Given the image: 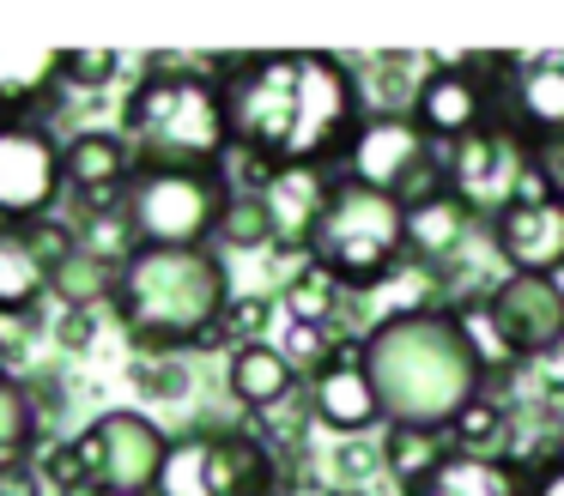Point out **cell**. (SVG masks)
I'll list each match as a JSON object with an SVG mask.
<instances>
[{
  "label": "cell",
  "mask_w": 564,
  "mask_h": 496,
  "mask_svg": "<svg viewBox=\"0 0 564 496\" xmlns=\"http://www.w3.org/2000/svg\"><path fill=\"white\" fill-rule=\"evenodd\" d=\"M159 496H280V460L256 430H200L171 436Z\"/></svg>",
  "instance_id": "cell-7"
},
{
  "label": "cell",
  "mask_w": 564,
  "mask_h": 496,
  "mask_svg": "<svg viewBox=\"0 0 564 496\" xmlns=\"http://www.w3.org/2000/svg\"><path fill=\"white\" fill-rule=\"evenodd\" d=\"M479 321L498 333V351L510 363H528V357L546 363L564 345V285L534 273H503L479 297Z\"/></svg>",
  "instance_id": "cell-12"
},
{
  "label": "cell",
  "mask_w": 564,
  "mask_h": 496,
  "mask_svg": "<svg viewBox=\"0 0 564 496\" xmlns=\"http://www.w3.org/2000/svg\"><path fill=\"white\" fill-rule=\"evenodd\" d=\"M74 224H79V249L98 254V261H110V266H128L140 254V236H134V224H128L122 206H116V212H79Z\"/></svg>",
  "instance_id": "cell-28"
},
{
  "label": "cell",
  "mask_w": 564,
  "mask_h": 496,
  "mask_svg": "<svg viewBox=\"0 0 564 496\" xmlns=\"http://www.w3.org/2000/svg\"><path fill=\"white\" fill-rule=\"evenodd\" d=\"M213 242H225V249H268L273 242V212H268V200H261V188H237L231 194Z\"/></svg>",
  "instance_id": "cell-27"
},
{
  "label": "cell",
  "mask_w": 564,
  "mask_h": 496,
  "mask_svg": "<svg viewBox=\"0 0 564 496\" xmlns=\"http://www.w3.org/2000/svg\"><path fill=\"white\" fill-rule=\"evenodd\" d=\"M310 411L340 436H358V430H370V423H382V399H377V387H370L358 351L334 345V363L310 382Z\"/></svg>",
  "instance_id": "cell-16"
},
{
  "label": "cell",
  "mask_w": 564,
  "mask_h": 496,
  "mask_svg": "<svg viewBox=\"0 0 564 496\" xmlns=\"http://www.w3.org/2000/svg\"><path fill=\"white\" fill-rule=\"evenodd\" d=\"M74 448L79 466H86V484H98L104 496H159L171 436L147 411H98L74 436Z\"/></svg>",
  "instance_id": "cell-10"
},
{
  "label": "cell",
  "mask_w": 564,
  "mask_h": 496,
  "mask_svg": "<svg viewBox=\"0 0 564 496\" xmlns=\"http://www.w3.org/2000/svg\"><path fill=\"white\" fill-rule=\"evenodd\" d=\"M491 249L510 273H534V278H558L564 273V200L528 188L516 206H503L491 218Z\"/></svg>",
  "instance_id": "cell-14"
},
{
  "label": "cell",
  "mask_w": 564,
  "mask_h": 496,
  "mask_svg": "<svg viewBox=\"0 0 564 496\" xmlns=\"http://www.w3.org/2000/svg\"><path fill=\"white\" fill-rule=\"evenodd\" d=\"M304 254L340 290H377L406 254V206L377 188H358V181L334 176L328 212H322Z\"/></svg>",
  "instance_id": "cell-5"
},
{
  "label": "cell",
  "mask_w": 564,
  "mask_h": 496,
  "mask_svg": "<svg viewBox=\"0 0 564 496\" xmlns=\"http://www.w3.org/2000/svg\"><path fill=\"white\" fill-rule=\"evenodd\" d=\"M443 436H449V430H389V442H382V466L401 478V491H419V484H425L431 472L455 454Z\"/></svg>",
  "instance_id": "cell-26"
},
{
  "label": "cell",
  "mask_w": 564,
  "mask_h": 496,
  "mask_svg": "<svg viewBox=\"0 0 564 496\" xmlns=\"http://www.w3.org/2000/svg\"><path fill=\"white\" fill-rule=\"evenodd\" d=\"M340 176L358 181V188L389 194V200H401V206H419V200L449 188V152H431L425 128H419L413 115H401V109H394V115L370 109L365 128L346 145Z\"/></svg>",
  "instance_id": "cell-8"
},
{
  "label": "cell",
  "mask_w": 564,
  "mask_h": 496,
  "mask_svg": "<svg viewBox=\"0 0 564 496\" xmlns=\"http://www.w3.org/2000/svg\"><path fill=\"white\" fill-rule=\"evenodd\" d=\"M62 48H0V121H50L62 79H55Z\"/></svg>",
  "instance_id": "cell-18"
},
{
  "label": "cell",
  "mask_w": 564,
  "mask_h": 496,
  "mask_svg": "<svg viewBox=\"0 0 564 496\" xmlns=\"http://www.w3.org/2000/svg\"><path fill=\"white\" fill-rule=\"evenodd\" d=\"M334 466L346 472V478H358V472H370V466H382V460H370L365 448H340V454H334Z\"/></svg>",
  "instance_id": "cell-39"
},
{
  "label": "cell",
  "mask_w": 564,
  "mask_h": 496,
  "mask_svg": "<svg viewBox=\"0 0 564 496\" xmlns=\"http://www.w3.org/2000/svg\"><path fill=\"white\" fill-rule=\"evenodd\" d=\"M406 496H528V472L516 466V460H486V454H462V448H455V454Z\"/></svg>",
  "instance_id": "cell-21"
},
{
  "label": "cell",
  "mask_w": 564,
  "mask_h": 496,
  "mask_svg": "<svg viewBox=\"0 0 564 496\" xmlns=\"http://www.w3.org/2000/svg\"><path fill=\"white\" fill-rule=\"evenodd\" d=\"M534 181H540V194L564 200V133L546 145H534Z\"/></svg>",
  "instance_id": "cell-36"
},
{
  "label": "cell",
  "mask_w": 564,
  "mask_h": 496,
  "mask_svg": "<svg viewBox=\"0 0 564 496\" xmlns=\"http://www.w3.org/2000/svg\"><path fill=\"white\" fill-rule=\"evenodd\" d=\"M328 194H334L328 169H273L261 181V200L273 212V242L280 249H310L322 212H328Z\"/></svg>",
  "instance_id": "cell-17"
},
{
  "label": "cell",
  "mask_w": 564,
  "mask_h": 496,
  "mask_svg": "<svg viewBox=\"0 0 564 496\" xmlns=\"http://www.w3.org/2000/svg\"><path fill=\"white\" fill-rule=\"evenodd\" d=\"M62 145L50 121H0V230H25L37 218H55V200L67 188Z\"/></svg>",
  "instance_id": "cell-11"
},
{
  "label": "cell",
  "mask_w": 564,
  "mask_h": 496,
  "mask_svg": "<svg viewBox=\"0 0 564 496\" xmlns=\"http://www.w3.org/2000/svg\"><path fill=\"white\" fill-rule=\"evenodd\" d=\"M19 236H25V249L43 261V273H62V266L79 254V224L74 218H37V224H25Z\"/></svg>",
  "instance_id": "cell-32"
},
{
  "label": "cell",
  "mask_w": 564,
  "mask_h": 496,
  "mask_svg": "<svg viewBox=\"0 0 564 496\" xmlns=\"http://www.w3.org/2000/svg\"><path fill=\"white\" fill-rule=\"evenodd\" d=\"M528 176H534V140H528L503 109L479 133H467L462 145H449V194L474 218H486V224L503 206L522 200Z\"/></svg>",
  "instance_id": "cell-9"
},
{
  "label": "cell",
  "mask_w": 564,
  "mask_h": 496,
  "mask_svg": "<svg viewBox=\"0 0 564 496\" xmlns=\"http://www.w3.org/2000/svg\"><path fill=\"white\" fill-rule=\"evenodd\" d=\"M62 169H67V188L79 194V212H116L140 157L122 140V128H79L62 145Z\"/></svg>",
  "instance_id": "cell-15"
},
{
  "label": "cell",
  "mask_w": 564,
  "mask_h": 496,
  "mask_svg": "<svg viewBox=\"0 0 564 496\" xmlns=\"http://www.w3.org/2000/svg\"><path fill=\"white\" fill-rule=\"evenodd\" d=\"M528 496H564V460L546 472H534V478H528Z\"/></svg>",
  "instance_id": "cell-38"
},
{
  "label": "cell",
  "mask_w": 564,
  "mask_h": 496,
  "mask_svg": "<svg viewBox=\"0 0 564 496\" xmlns=\"http://www.w3.org/2000/svg\"><path fill=\"white\" fill-rule=\"evenodd\" d=\"M116 285H122V266L98 261L86 249L62 273H50V297H62V309H104V302H116Z\"/></svg>",
  "instance_id": "cell-25"
},
{
  "label": "cell",
  "mask_w": 564,
  "mask_h": 496,
  "mask_svg": "<svg viewBox=\"0 0 564 496\" xmlns=\"http://www.w3.org/2000/svg\"><path fill=\"white\" fill-rule=\"evenodd\" d=\"M55 79H62V91H104L122 79V55L116 48H62Z\"/></svg>",
  "instance_id": "cell-31"
},
{
  "label": "cell",
  "mask_w": 564,
  "mask_h": 496,
  "mask_svg": "<svg viewBox=\"0 0 564 496\" xmlns=\"http://www.w3.org/2000/svg\"><path fill=\"white\" fill-rule=\"evenodd\" d=\"M0 382H7V370H0Z\"/></svg>",
  "instance_id": "cell-41"
},
{
  "label": "cell",
  "mask_w": 564,
  "mask_h": 496,
  "mask_svg": "<svg viewBox=\"0 0 564 496\" xmlns=\"http://www.w3.org/2000/svg\"><path fill=\"white\" fill-rule=\"evenodd\" d=\"M503 115L528 133L534 145L564 133V60H522L503 97Z\"/></svg>",
  "instance_id": "cell-20"
},
{
  "label": "cell",
  "mask_w": 564,
  "mask_h": 496,
  "mask_svg": "<svg viewBox=\"0 0 564 496\" xmlns=\"http://www.w3.org/2000/svg\"><path fill=\"white\" fill-rule=\"evenodd\" d=\"M406 115L425 128L431 145H462L467 133H479L491 121V91L474 73V60H443V67H431L425 79H419Z\"/></svg>",
  "instance_id": "cell-13"
},
{
  "label": "cell",
  "mask_w": 564,
  "mask_h": 496,
  "mask_svg": "<svg viewBox=\"0 0 564 496\" xmlns=\"http://www.w3.org/2000/svg\"><path fill=\"white\" fill-rule=\"evenodd\" d=\"M280 351H285V363H292V370H316V375L334 363V339H328V327H304V321L285 327Z\"/></svg>",
  "instance_id": "cell-34"
},
{
  "label": "cell",
  "mask_w": 564,
  "mask_h": 496,
  "mask_svg": "<svg viewBox=\"0 0 564 496\" xmlns=\"http://www.w3.org/2000/svg\"><path fill=\"white\" fill-rule=\"evenodd\" d=\"M231 169H134L122 212L140 249H207L231 206Z\"/></svg>",
  "instance_id": "cell-6"
},
{
  "label": "cell",
  "mask_w": 564,
  "mask_h": 496,
  "mask_svg": "<svg viewBox=\"0 0 564 496\" xmlns=\"http://www.w3.org/2000/svg\"><path fill=\"white\" fill-rule=\"evenodd\" d=\"M455 448H462V454H486V460H503V442H510V418H503L498 411V399H474V406L462 411V418H455Z\"/></svg>",
  "instance_id": "cell-29"
},
{
  "label": "cell",
  "mask_w": 564,
  "mask_h": 496,
  "mask_svg": "<svg viewBox=\"0 0 564 496\" xmlns=\"http://www.w3.org/2000/svg\"><path fill=\"white\" fill-rule=\"evenodd\" d=\"M50 484H43L37 460H7L0 466V496H43Z\"/></svg>",
  "instance_id": "cell-37"
},
{
  "label": "cell",
  "mask_w": 564,
  "mask_h": 496,
  "mask_svg": "<svg viewBox=\"0 0 564 496\" xmlns=\"http://www.w3.org/2000/svg\"><path fill=\"white\" fill-rule=\"evenodd\" d=\"M122 140L140 169H225L231 115L219 79L188 60H147L122 103Z\"/></svg>",
  "instance_id": "cell-4"
},
{
  "label": "cell",
  "mask_w": 564,
  "mask_h": 496,
  "mask_svg": "<svg viewBox=\"0 0 564 496\" xmlns=\"http://www.w3.org/2000/svg\"><path fill=\"white\" fill-rule=\"evenodd\" d=\"M334 309H340V285L316 261H304V273H292V285H285V315L304 327H328Z\"/></svg>",
  "instance_id": "cell-30"
},
{
  "label": "cell",
  "mask_w": 564,
  "mask_h": 496,
  "mask_svg": "<svg viewBox=\"0 0 564 496\" xmlns=\"http://www.w3.org/2000/svg\"><path fill=\"white\" fill-rule=\"evenodd\" d=\"M365 375L382 399L389 430H455L474 399H486V351L462 309H401L358 339Z\"/></svg>",
  "instance_id": "cell-2"
},
{
  "label": "cell",
  "mask_w": 564,
  "mask_h": 496,
  "mask_svg": "<svg viewBox=\"0 0 564 496\" xmlns=\"http://www.w3.org/2000/svg\"><path fill=\"white\" fill-rule=\"evenodd\" d=\"M328 496H365V491H328Z\"/></svg>",
  "instance_id": "cell-40"
},
{
  "label": "cell",
  "mask_w": 564,
  "mask_h": 496,
  "mask_svg": "<svg viewBox=\"0 0 564 496\" xmlns=\"http://www.w3.org/2000/svg\"><path fill=\"white\" fill-rule=\"evenodd\" d=\"M467 236H474V212L449 188L406 206V254H419V261H455Z\"/></svg>",
  "instance_id": "cell-22"
},
{
  "label": "cell",
  "mask_w": 564,
  "mask_h": 496,
  "mask_svg": "<svg viewBox=\"0 0 564 496\" xmlns=\"http://www.w3.org/2000/svg\"><path fill=\"white\" fill-rule=\"evenodd\" d=\"M110 309L140 357L207 351L231 309V273L213 249H140L122 266Z\"/></svg>",
  "instance_id": "cell-3"
},
{
  "label": "cell",
  "mask_w": 564,
  "mask_h": 496,
  "mask_svg": "<svg viewBox=\"0 0 564 496\" xmlns=\"http://www.w3.org/2000/svg\"><path fill=\"white\" fill-rule=\"evenodd\" d=\"M43 442H50V423H43L25 375H7L0 382V466L7 460H31Z\"/></svg>",
  "instance_id": "cell-24"
},
{
  "label": "cell",
  "mask_w": 564,
  "mask_h": 496,
  "mask_svg": "<svg viewBox=\"0 0 564 496\" xmlns=\"http://www.w3.org/2000/svg\"><path fill=\"white\" fill-rule=\"evenodd\" d=\"M98 339V309H62L55 315V345L62 351H91Z\"/></svg>",
  "instance_id": "cell-35"
},
{
  "label": "cell",
  "mask_w": 564,
  "mask_h": 496,
  "mask_svg": "<svg viewBox=\"0 0 564 496\" xmlns=\"http://www.w3.org/2000/svg\"><path fill=\"white\" fill-rule=\"evenodd\" d=\"M43 297H50L43 261L25 249L19 230H0V315H7V321H25V315H37Z\"/></svg>",
  "instance_id": "cell-23"
},
{
  "label": "cell",
  "mask_w": 564,
  "mask_h": 496,
  "mask_svg": "<svg viewBox=\"0 0 564 496\" xmlns=\"http://www.w3.org/2000/svg\"><path fill=\"white\" fill-rule=\"evenodd\" d=\"M128 382H134L140 394H152V399H183L188 394L183 357H134L128 363Z\"/></svg>",
  "instance_id": "cell-33"
},
{
  "label": "cell",
  "mask_w": 564,
  "mask_h": 496,
  "mask_svg": "<svg viewBox=\"0 0 564 496\" xmlns=\"http://www.w3.org/2000/svg\"><path fill=\"white\" fill-rule=\"evenodd\" d=\"M231 115V152L268 169H328L346 164V145L365 128V79L340 55L285 48V55L207 60Z\"/></svg>",
  "instance_id": "cell-1"
},
{
  "label": "cell",
  "mask_w": 564,
  "mask_h": 496,
  "mask_svg": "<svg viewBox=\"0 0 564 496\" xmlns=\"http://www.w3.org/2000/svg\"><path fill=\"white\" fill-rule=\"evenodd\" d=\"M225 387H231V399L243 411H285L297 399V370L285 363L280 345H237L231 363H225Z\"/></svg>",
  "instance_id": "cell-19"
}]
</instances>
